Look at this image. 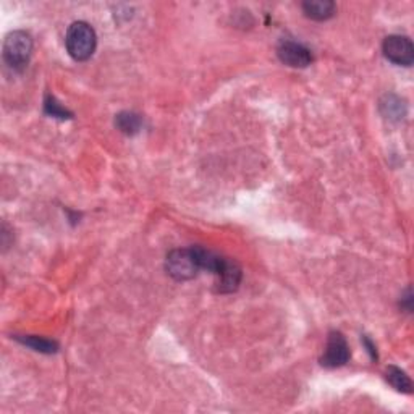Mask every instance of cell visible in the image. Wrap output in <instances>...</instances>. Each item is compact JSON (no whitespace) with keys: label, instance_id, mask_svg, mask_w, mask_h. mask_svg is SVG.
Here are the masks:
<instances>
[{"label":"cell","instance_id":"cell-1","mask_svg":"<svg viewBox=\"0 0 414 414\" xmlns=\"http://www.w3.org/2000/svg\"><path fill=\"white\" fill-rule=\"evenodd\" d=\"M67 51L77 62H84L93 57L98 46V37L94 30L84 21H77L70 26L65 37Z\"/></svg>","mask_w":414,"mask_h":414},{"label":"cell","instance_id":"cell-2","mask_svg":"<svg viewBox=\"0 0 414 414\" xmlns=\"http://www.w3.org/2000/svg\"><path fill=\"white\" fill-rule=\"evenodd\" d=\"M33 53V37L25 31H12L4 41L2 56L5 63L13 70H23Z\"/></svg>","mask_w":414,"mask_h":414},{"label":"cell","instance_id":"cell-3","mask_svg":"<svg viewBox=\"0 0 414 414\" xmlns=\"http://www.w3.org/2000/svg\"><path fill=\"white\" fill-rule=\"evenodd\" d=\"M165 271L172 278L179 282L191 280L201 271L193 250H174L165 261Z\"/></svg>","mask_w":414,"mask_h":414},{"label":"cell","instance_id":"cell-4","mask_svg":"<svg viewBox=\"0 0 414 414\" xmlns=\"http://www.w3.org/2000/svg\"><path fill=\"white\" fill-rule=\"evenodd\" d=\"M384 56L389 58L392 63L401 67H410L414 62V47L410 37L394 34L389 36L384 41Z\"/></svg>","mask_w":414,"mask_h":414},{"label":"cell","instance_id":"cell-5","mask_svg":"<svg viewBox=\"0 0 414 414\" xmlns=\"http://www.w3.org/2000/svg\"><path fill=\"white\" fill-rule=\"evenodd\" d=\"M349 356H351V353H349L345 337L340 332H330L324 354L321 358V364L327 369H337L345 366L349 361Z\"/></svg>","mask_w":414,"mask_h":414},{"label":"cell","instance_id":"cell-6","mask_svg":"<svg viewBox=\"0 0 414 414\" xmlns=\"http://www.w3.org/2000/svg\"><path fill=\"white\" fill-rule=\"evenodd\" d=\"M277 56L285 65L293 68H306L314 60L313 52L306 46L295 41H282L277 49Z\"/></svg>","mask_w":414,"mask_h":414},{"label":"cell","instance_id":"cell-7","mask_svg":"<svg viewBox=\"0 0 414 414\" xmlns=\"http://www.w3.org/2000/svg\"><path fill=\"white\" fill-rule=\"evenodd\" d=\"M217 292L219 293H232L240 287L241 282V269L232 261L225 262L222 271L217 273Z\"/></svg>","mask_w":414,"mask_h":414},{"label":"cell","instance_id":"cell-8","mask_svg":"<svg viewBox=\"0 0 414 414\" xmlns=\"http://www.w3.org/2000/svg\"><path fill=\"white\" fill-rule=\"evenodd\" d=\"M335 4L330 0H308L303 4V12L308 18L316 21H324L333 17L335 13Z\"/></svg>","mask_w":414,"mask_h":414},{"label":"cell","instance_id":"cell-9","mask_svg":"<svg viewBox=\"0 0 414 414\" xmlns=\"http://www.w3.org/2000/svg\"><path fill=\"white\" fill-rule=\"evenodd\" d=\"M385 379L392 387H394L396 392H401V394H408V395H410L413 392L411 379L408 377L405 370H401L400 368L390 366V368L387 369V373H385Z\"/></svg>","mask_w":414,"mask_h":414},{"label":"cell","instance_id":"cell-10","mask_svg":"<svg viewBox=\"0 0 414 414\" xmlns=\"http://www.w3.org/2000/svg\"><path fill=\"white\" fill-rule=\"evenodd\" d=\"M115 125L122 133L136 134L141 128V117L133 114V112H122L115 118Z\"/></svg>","mask_w":414,"mask_h":414},{"label":"cell","instance_id":"cell-11","mask_svg":"<svg viewBox=\"0 0 414 414\" xmlns=\"http://www.w3.org/2000/svg\"><path fill=\"white\" fill-rule=\"evenodd\" d=\"M17 340L20 343H23V345L33 348L34 351H39V353H56L58 349V345L56 342H51V340H46V338H41V337H17Z\"/></svg>","mask_w":414,"mask_h":414},{"label":"cell","instance_id":"cell-12","mask_svg":"<svg viewBox=\"0 0 414 414\" xmlns=\"http://www.w3.org/2000/svg\"><path fill=\"white\" fill-rule=\"evenodd\" d=\"M385 99L387 101L382 102L380 107H382V112H384V115L387 118H390V120H394V118L400 120V118L405 117L406 107L400 99L395 98V96H387Z\"/></svg>","mask_w":414,"mask_h":414},{"label":"cell","instance_id":"cell-13","mask_svg":"<svg viewBox=\"0 0 414 414\" xmlns=\"http://www.w3.org/2000/svg\"><path fill=\"white\" fill-rule=\"evenodd\" d=\"M44 112L47 115H51L53 118H60V120L72 118V114H70L65 107H62L60 104H58L56 98H52V96H47L46 101H44Z\"/></svg>","mask_w":414,"mask_h":414}]
</instances>
